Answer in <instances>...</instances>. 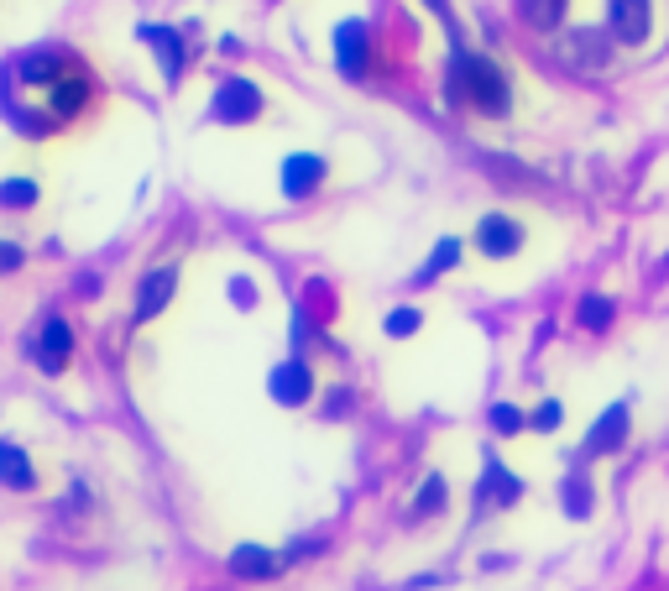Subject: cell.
<instances>
[{"label":"cell","instance_id":"obj_1","mask_svg":"<svg viewBox=\"0 0 669 591\" xmlns=\"http://www.w3.org/2000/svg\"><path fill=\"white\" fill-rule=\"evenodd\" d=\"M450 100L476 105L481 116H507V110H513V89H507V74L492 58L455 48V58H450Z\"/></svg>","mask_w":669,"mask_h":591},{"label":"cell","instance_id":"obj_18","mask_svg":"<svg viewBox=\"0 0 669 591\" xmlns=\"http://www.w3.org/2000/svg\"><path fill=\"white\" fill-rule=\"evenodd\" d=\"M518 16L539 32H555L565 21V0H518Z\"/></svg>","mask_w":669,"mask_h":591},{"label":"cell","instance_id":"obj_11","mask_svg":"<svg viewBox=\"0 0 669 591\" xmlns=\"http://www.w3.org/2000/svg\"><path fill=\"white\" fill-rule=\"evenodd\" d=\"M319 184H325V157L293 152L288 163H283V194H288V199H304V194H314Z\"/></svg>","mask_w":669,"mask_h":591},{"label":"cell","instance_id":"obj_15","mask_svg":"<svg viewBox=\"0 0 669 591\" xmlns=\"http://www.w3.org/2000/svg\"><path fill=\"white\" fill-rule=\"evenodd\" d=\"M142 42H152V48H157V63H163V74L173 84L183 74V37L173 27H142Z\"/></svg>","mask_w":669,"mask_h":591},{"label":"cell","instance_id":"obj_26","mask_svg":"<svg viewBox=\"0 0 669 591\" xmlns=\"http://www.w3.org/2000/svg\"><path fill=\"white\" fill-rule=\"evenodd\" d=\"M16 267H21V246L0 241V272H16Z\"/></svg>","mask_w":669,"mask_h":591},{"label":"cell","instance_id":"obj_8","mask_svg":"<svg viewBox=\"0 0 669 591\" xmlns=\"http://www.w3.org/2000/svg\"><path fill=\"white\" fill-rule=\"evenodd\" d=\"M173 288H178V267H152L147 278H142V288H136V314H131V320H136V325L157 320V314L168 309Z\"/></svg>","mask_w":669,"mask_h":591},{"label":"cell","instance_id":"obj_6","mask_svg":"<svg viewBox=\"0 0 669 591\" xmlns=\"http://www.w3.org/2000/svg\"><path fill=\"white\" fill-rule=\"evenodd\" d=\"M607 27H612V37H617V42L638 48V42H649L654 6H649V0H607Z\"/></svg>","mask_w":669,"mask_h":591},{"label":"cell","instance_id":"obj_12","mask_svg":"<svg viewBox=\"0 0 669 591\" xmlns=\"http://www.w3.org/2000/svg\"><path fill=\"white\" fill-rule=\"evenodd\" d=\"M278 571H283V555L262 550V544H241V550H230V576H241V581H267Z\"/></svg>","mask_w":669,"mask_h":591},{"label":"cell","instance_id":"obj_16","mask_svg":"<svg viewBox=\"0 0 669 591\" xmlns=\"http://www.w3.org/2000/svg\"><path fill=\"white\" fill-rule=\"evenodd\" d=\"M0 482H6V487H16V492H32V487H37L27 450H21V445H11V440H0Z\"/></svg>","mask_w":669,"mask_h":591},{"label":"cell","instance_id":"obj_3","mask_svg":"<svg viewBox=\"0 0 669 591\" xmlns=\"http://www.w3.org/2000/svg\"><path fill=\"white\" fill-rule=\"evenodd\" d=\"M560 63L570 68H581V74H596V68H607L612 63V42L607 32H596V27H575L560 37Z\"/></svg>","mask_w":669,"mask_h":591},{"label":"cell","instance_id":"obj_7","mask_svg":"<svg viewBox=\"0 0 669 591\" xmlns=\"http://www.w3.org/2000/svg\"><path fill=\"white\" fill-rule=\"evenodd\" d=\"M210 110H215V121H225V126H236V121H251V116H257V110H262V89L251 84V79H225Z\"/></svg>","mask_w":669,"mask_h":591},{"label":"cell","instance_id":"obj_21","mask_svg":"<svg viewBox=\"0 0 669 591\" xmlns=\"http://www.w3.org/2000/svg\"><path fill=\"white\" fill-rule=\"evenodd\" d=\"M445 497H450V487H445V476L434 471L429 482H424V492L413 497V518H429V513H440V508H445Z\"/></svg>","mask_w":669,"mask_h":591},{"label":"cell","instance_id":"obj_13","mask_svg":"<svg viewBox=\"0 0 669 591\" xmlns=\"http://www.w3.org/2000/svg\"><path fill=\"white\" fill-rule=\"evenodd\" d=\"M272 398L288 403V408H298V403L314 398V377H309L304 361H283V367L272 372Z\"/></svg>","mask_w":669,"mask_h":591},{"label":"cell","instance_id":"obj_22","mask_svg":"<svg viewBox=\"0 0 669 591\" xmlns=\"http://www.w3.org/2000/svg\"><path fill=\"white\" fill-rule=\"evenodd\" d=\"M492 429H497V435H523L528 414H523V408H513V403H497L492 408Z\"/></svg>","mask_w":669,"mask_h":591},{"label":"cell","instance_id":"obj_4","mask_svg":"<svg viewBox=\"0 0 669 591\" xmlns=\"http://www.w3.org/2000/svg\"><path fill=\"white\" fill-rule=\"evenodd\" d=\"M366 63H372V32H366V21H340L335 27V68L345 79H361Z\"/></svg>","mask_w":669,"mask_h":591},{"label":"cell","instance_id":"obj_23","mask_svg":"<svg viewBox=\"0 0 669 591\" xmlns=\"http://www.w3.org/2000/svg\"><path fill=\"white\" fill-rule=\"evenodd\" d=\"M32 199H37L32 178H11V184H0V204H11V210H27Z\"/></svg>","mask_w":669,"mask_h":591},{"label":"cell","instance_id":"obj_9","mask_svg":"<svg viewBox=\"0 0 669 591\" xmlns=\"http://www.w3.org/2000/svg\"><path fill=\"white\" fill-rule=\"evenodd\" d=\"M68 356H74V330H68V320H53L42 325V335H37V346H32V361L42 372H63L68 367Z\"/></svg>","mask_w":669,"mask_h":591},{"label":"cell","instance_id":"obj_25","mask_svg":"<svg viewBox=\"0 0 669 591\" xmlns=\"http://www.w3.org/2000/svg\"><path fill=\"white\" fill-rule=\"evenodd\" d=\"M419 325H424V320H419V309H392V314H387V335H392V340L413 335Z\"/></svg>","mask_w":669,"mask_h":591},{"label":"cell","instance_id":"obj_10","mask_svg":"<svg viewBox=\"0 0 669 591\" xmlns=\"http://www.w3.org/2000/svg\"><path fill=\"white\" fill-rule=\"evenodd\" d=\"M476 246L487 257H513L518 246H523V225L518 220H507V215H481L476 225Z\"/></svg>","mask_w":669,"mask_h":591},{"label":"cell","instance_id":"obj_19","mask_svg":"<svg viewBox=\"0 0 669 591\" xmlns=\"http://www.w3.org/2000/svg\"><path fill=\"white\" fill-rule=\"evenodd\" d=\"M455 262H460V241H455V236H445V241L429 252V262H424L419 272H413V283H434V278H440V272H450Z\"/></svg>","mask_w":669,"mask_h":591},{"label":"cell","instance_id":"obj_14","mask_svg":"<svg viewBox=\"0 0 669 591\" xmlns=\"http://www.w3.org/2000/svg\"><path fill=\"white\" fill-rule=\"evenodd\" d=\"M89 100V79L84 74H68L48 89V121H68V116H79Z\"/></svg>","mask_w":669,"mask_h":591},{"label":"cell","instance_id":"obj_20","mask_svg":"<svg viewBox=\"0 0 669 591\" xmlns=\"http://www.w3.org/2000/svg\"><path fill=\"white\" fill-rule=\"evenodd\" d=\"M575 314H581V325H586L591 335H602V330L617 320V304H612V299H602V293H586V299H581V309H575Z\"/></svg>","mask_w":669,"mask_h":591},{"label":"cell","instance_id":"obj_24","mask_svg":"<svg viewBox=\"0 0 669 591\" xmlns=\"http://www.w3.org/2000/svg\"><path fill=\"white\" fill-rule=\"evenodd\" d=\"M560 414H565V408H560L555 398H544V403L534 408V414H528V429H539V435H549V429L560 424Z\"/></svg>","mask_w":669,"mask_h":591},{"label":"cell","instance_id":"obj_2","mask_svg":"<svg viewBox=\"0 0 669 591\" xmlns=\"http://www.w3.org/2000/svg\"><path fill=\"white\" fill-rule=\"evenodd\" d=\"M628 424H633L628 403H612V408H602V414H596V424H591V435L581 440V461L617 456V450L628 445Z\"/></svg>","mask_w":669,"mask_h":591},{"label":"cell","instance_id":"obj_5","mask_svg":"<svg viewBox=\"0 0 669 591\" xmlns=\"http://www.w3.org/2000/svg\"><path fill=\"white\" fill-rule=\"evenodd\" d=\"M523 497V482L513 471H507L497 456H487V471H481V482H476V513H492V508H507V503H518Z\"/></svg>","mask_w":669,"mask_h":591},{"label":"cell","instance_id":"obj_17","mask_svg":"<svg viewBox=\"0 0 669 591\" xmlns=\"http://www.w3.org/2000/svg\"><path fill=\"white\" fill-rule=\"evenodd\" d=\"M591 503H596L591 476H586V471H570L565 482H560V508H565L570 518H591Z\"/></svg>","mask_w":669,"mask_h":591}]
</instances>
